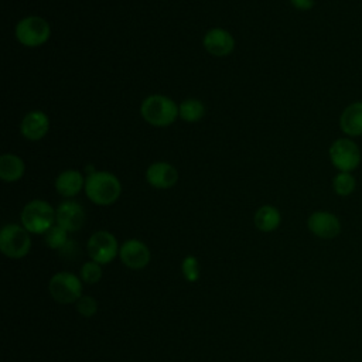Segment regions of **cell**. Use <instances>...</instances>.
Wrapping results in <instances>:
<instances>
[{
  "instance_id": "obj_9",
  "label": "cell",
  "mask_w": 362,
  "mask_h": 362,
  "mask_svg": "<svg viewBox=\"0 0 362 362\" xmlns=\"http://www.w3.org/2000/svg\"><path fill=\"white\" fill-rule=\"evenodd\" d=\"M120 262L133 270L144 269L151 259L150 249L147 245L139 239H127L120 245L119 249Z\"/></svg>"
},
{
  "instance_id": "obj_2",
  "label": "cell",
  "mask_w": 362,
  "mask_h": 362,
  "mask_svg": "<svg viewBox=\"0 0 362 362\" xmlns=\"http://www.w3.org/2000/svg\"><path fill=\"white\" fill-rule=\"evenodd\" d=\"M140 113L147 123L158 127L174 123L180 116V110L175 102L164 95L147 96L140 106Z\"/></svg>"
},
{
  "instance_id": "obj_16",
  "label": "cell",
  "mask_w": 362,
  "mask_h": 362,
  "mask_svg": "<svg viewBox=\"0 0 362 362\" xmlns=\"http://www.w3.org/2000/svg\"><path fill=\"white\" fill-rule=\"evenodd\" d=\"M82 188H85V180L76 170H65L55 180V189L62 197H75Z\"/></svg>"
},
{
  "instance_id": "obj_3",
  "label": "cell",
  "mask_w": 362,
  "mask_h": 362,
  "mask_svg": "<svg viewBox=\"0 0 362 362\" xmlns=\"http://www.w3.org/2000/svg\"><path fill=\"white\" fill-rule=\"evenodd\" d=\"M21 223L30 233H45L55 225L57 211L42 199H34L25 204L21 211Z\"/></svg>"
},
{
  "instance_id": "obj_15",
  "label": "cell",
  "mask_w": 362,
  "mask_h": 362,
  "mask_svg": "<svg viewBox=\"0 0 362 362\" xmlns=\"http://www.w3.org/2000/svg\"><path fill=\"white\" fill-rule=\"evenodd\" d=\"M341 130L351 136H362V102H354L348 105L339 117Z\"/></svg>"
},
{
  "instance_id": "obj_8",
  "label": "cell",
  "mask_w": 362,
  "mask_h": 362,
  "mask_svg": "<svg viewBox=\"0 0 362 362\" xmlns=\"http://www.w3.org/2000/svg\"><path fill=\"white\" fill-rule=\"evenodd\" d=\"M120 246L116 238L107 230H98L86 242V252L90 260L99 264L110 263L116 256H119Z\"/></svg>"
},
{
  "instance_id": "obj_24",
  "label": "cell",
  "mask_w": 362,
  "mask_h": 362,
  "mask_svg": "<svg viewBox=\"0 0 362 362\" xmlns=\"http://www.w3.org/2000/svg\"><path fill=\"white\" fill-rule=\"evenodd\" d=\"M75 308L76 311L85 317V318H90L98 313V301L90 297V296H82L76 303H75Z\"/></svg>"
},
{
  "instance_id": "obj_12",
  "label": "cell",
  "mask_w": 362,
  "mask_h": 362,
  "mask_svg": "<svg viewBox=\"0 0 362 362\" xmlns=\"http://www.w3.org/2000/svg\"><path fill=\"white\" fill-rule=\"evenodd\" d=\"M146 180L154 188L167 189L175 185L178 181V173L170 163L157 161L148 165L146 171Z\"/></svg>"
},
{
  "instance_id": "obj_21",
  "label": "cell",
  "mask_w": 362,
  "mask_h": 362,
  "mask_svg": "<svg viewBox=\"0 0 362 362\" xmlns=\"http://www.w3.org/2000/svg\"><path fill=\"white\" fill-rule=\"evenodd\" d=\"M44 242L47 243L48 247L51 249H62L66 242H68V232L59 226L58 223L51 226L45 233H44Z\"/></svg>"
},
{
  "instance_id": "obj_25",
  "label": "cell",
  "mask_w": 362,
  "mask_h": 362,
  "mask_svg": "<svg viewBox=\"0 0 362 362\" xmlns=\"http://www.w3.org/2000/svg\"><path fill=\"white\" fill-rule=\"evenodd\" d=\"M290 3L297 10H310L314 6V0H290Z\"/></svg>"
},
{
  "instance_id": "obj_17",
  "label": "cell",
  "mask_w": 362,
  "mask_h": 362,
  "mask_svg": "<svg viewBox=\"0 0 362 362\" xmlns=\"http://www.w3.org/2000/svg\"><path fill=\"white\" fill-rule=\"evenodd\" d=\"M25 170L23 158L16 154H3L0 157V178L7 182L17 181L23 177Z\"/></svg>"
},
{
  "instance_id": "obj_14",
  "label": "cell",
  "mask_w": 362,
  "mask_h": 362,
  "mask_svg": "<svg viewBox=\"0 0 362 362\" xmlns=\"http://www.w3.org/2000/svg\"><path fill=\"white\" fill-rule=\"evenodd\" d=\"M49 129V120L48 116L41 110L30 112L24 116L20 124L21 134L31 141H37L42 139Z\"/></svg>"
},
{
  "instance_id": "obj_22",
  "label": "cell",
  "mask_w": 362,
  "mask_h": 362,
  "mask_svg": "<svg viewBox=\"0 0 362 362\" xmlns=\"http://www.w3.org/2000/svg\"><path fill=\"white\" fill-rule=\"evenodd\" d=\"M79 277L86 284H96L102 279V264L89 260L81 266Z\"/></svg>"
},
{
  "instance_id": "obj_7",
  "label": "cell",
  "mask_w": 362,
  "mask_h": 362,
  "mask_svg": "<svg viewBox=\"0 0 362 362\" xmlns=\"http://www.w3.org/2000/svg\"><path fill=\"white\" fill-rule=\"evenodd\" d=\"M328 153L332 165L344 173L354 171L361 163V150L358 144L346 137L335 140Z\"/></svg>"
},
{
  "instance_id": "obj_5",
  "label": "cell",
  "mask_w": 362,
  "mask_h": 362,
  "mask_svg": "<svg viewBox=\"0 0 362 362\" xmlns=\"http://www.w3.org/2000/svg\"><path fill=\"white\" fill-rule=\"evenodd\" d=\"M51 297L59 304H75L82 297V280L74 273H55L48 281Z\"/></svg>"
},
{
  "instance_id": "obj_4",
  "label": "cell",
  "mask_w": 362,
  "mask_h": 362,
  "mask_svg": "<svg viewBox=\"0 0 362 362\" xmlns=\"http://www.w3.org/2000/svg\"><path fill=\"white\" fill-rule=\"evenodd\" d=\"M31 249L30 232L17 223L4 225L0 230V250L10 259H21Z\"/></svg>"
},
{
  "instance_id": "obj_6",
  "label": "cell",
  "mask_w": 362,
  "mask_h": 362,
  "mask_svg": "<svg viewBox=\"0 0 362 362\" xmlns=\"http://www.w3.org/2000/svg\"><path fill=\"white\" fill-rule=\"evenodd\" d=\"M51 35L49 24L38 16H28L16 25V37L25 47H38L48 41Z\"/></svg>"
},
{
  "instance_id": "obj_10",
  "label": "cell",
  "mask_w": 362,
  "mask_h": 362,
  "mask_svg": "<svg viewBox=\"0 0 362 362\" xmlns=\"http://www.w3.org/2000/svg\"><path fill=\"white\" fill-rule=\"evenodd\" d=\"M307 226L313 235L321 239H334L341 232L338 216L328 211L313 212L307 219Z\"/></svg>"
},
{
  "instance_id": "obj_18",
  "label": "cell",
  "mask_w": 362,
  "mask_h": 362,
  "mask_svg": "<svg viewBox=\"0 0 362 362\" xmlns=\"http://www.w3.org/2000/svg\"><path fill=\"white\" fill-rule=\"evenodd\" d=\"M281 215L273 205H263L255 214V225L262 232H273L279 228Z\"/></svg>"
},
{
  "instance_id": "obj_11",
  "label": "cell",
  "mask_w": 362,
  "mask_h": 362,
  "mask_svg": "<svg viewBox=\"0 0 362 362\" xmlns=\"http://www.w3.org/2000/svg\"><path fill=\"white\" fill-rule=\"evenodd\" d=\"M86 221L83 206L76 201H64L57 208V223L66 232L79 230Z\"/></svg>"
},
{
  "instance_id": "obj_1",
  "label": "cell",
  "mask_w": 362,
  "mask_h": 362,
  "mask_svg": "<svg viewBox=\"0 0 362 362\" xmlns=\"http://www.w3.org/2000/svg\"><path fill=\"white\" fill-rule=\"evenodd\" d=\"M86 197L96 205H110L117 201L122 192L120 181L107 171H95L85 180Z\"/></svg>"
},
{
  "instance_id": "obj_23",
  "label": "cell",
  "mask_w": 362,
  "mask_h": 362,
  "mask_svg": "<svg viewBox=\"0 0 362 362\" xmlns=\"http://www.w3.org/2000/svg\"><path fill=\"white\" fill-rule=\"evenodd\" d=\"M181 273L187 281L195 283L201 276V267H199L198 259L192 255L185 256L181 263Z\"/></svg>"
},
{
  "instance_id": "obj_13",
  "label": "cell",
  "mask_w": 362,
  "mask_h": 362,
  "mask_svg": "<svg viewBox=\"0 0 362 362\" xmlns=\"http://www.w3.org/2000/svg\"><path fill=\"white\" fill-rule=\"evenodd\" d=\"M204 47L205 49L215 57L229 55L235 48L233 37L223 28H211L204 35Z\"/></svg>"
},
{
  "instance_id": "obj_19",
  "label": "cell",
  "mask_w": 362,
  "mask_h": 362,
  "mask_svg": "<svg viewBox=\"0 0 362 362\" xmlns=\"http://www.w3.org/2000/svg\"><path fill=\"white\" fill-rule=\"evenodd\" d=\"M178 110H180L181 119L185 122H189V123H195V122L201 120L202 116L205 115V106L198 99H185L178 106Z\"/></svg>"
},
{
  "instance_id": "obj_20",
  "label": "cell",
  "mask_w": 362,
  "mask_h": 362,
  "mask_svg": "<svg viewBox=\"0 0 362 362\" xmlns=\"http://www.w3.org/2000/svg\"><path fill=\"white\" fill-rule=\"evenodd\" d=\"M332 188L337 195L339 197H348L351 195L356 188V180L351 173L339 171L334 180H332Z\"/></svg>"
}]
</instances>
